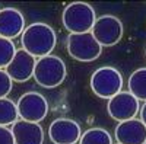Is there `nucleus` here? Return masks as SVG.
<instances>
[{"instance_id":"obj_1","label":"nucleus","mask_w":146,"mask_h":144,"mask_svg":"<svg viewBox=\"0 0 146 144\" xmlns=\"http://www.w3.org/2000/svg\"><path fill=\"white\" fill-rule=\"evenodd\" d=\"M22 50H25L35 58L50 55L57 44L56 31L44 22H34L28 25L21 35Z\"/></svg>"},{"instance_id":"obj_2","label":"nucleus","mask_w":146,"mask_h":144,"mask_svg":"<svg viewBox=\"0 0 146 144\" xmlns=\"http://www.w3.org/2000/svg\"><path fill=\"white\" fill-rule=\"evenodd\" d=\"M67 74V68L64 61L57 55H45L36 60L34 79L41 87L54 89L58 87L64 82Z\"/></svg>"},{"instance_id":"obj_3","label":"nucleus","mask_w":146,"mask_h":144,"mask_svg":"<svg viewBox=\"0 0 146 144\" xmlns=\"http://www.w3.org/2000/svg\"><path fill=\"white\" fill-rule=\"evenodd\" d=\"M96 20L95 10L89 3L73 2L63 10L62 22L70 34H86L91 32Z\"/></svg>"},{"instance_id":"obj_4","label":"nucleus","mask_w":146,"mask_h":144,"mask_svg":"<svg viewBox=\"0 0 146 144\" xmlns=\"http://www.w3.org/2000/svg\"><path fill=\"white\" fill-rule=\"evenodd\" d=\"M92 92L102 99H111L123 89V76L114 67H100L91 77Z\"/></svg>"},{"instance_id":"obj_5","label":"nucleus","mask_w":146,"mask_h":144,"mask_svg":"<svg viewBox=\"0 0 146 144\" xmlns=\"http://www.w3.org/2000/svg\"><path fill=\"white\" fill-rule=\"evenodd\" d=\"M67 53L78 61L91 63L101 55L102 47L96 42L91 32L70 34L67 37Z\"/></svg>"},{"instance_id":"obj_6","label":"nucleus","mask_w":146,"mask_h":144,"mask_svg":"<svg viewBox=\"0 0 146 144\" xmlns=\"http://www.w3.org/2000/svg\"><path fill=\"white\" fill-rule=\"evenodd\" d=\"M123 22L114 15H102L96 18L91 34L101 47H113L123 38Z\"/></svg>"},{"instance_id":"obj_7","label":"nucleus","mask_w":146,"mask_h":144,"mask_svg":"<svg viewBox=\"0 0 146 144\" xmlns=\"http://www.w3.org/2000/svg\"><path fill=\"white\" fill-rule=\"evenodd\" d=\"M18 114L22 121L36 122L40 124L45 119L48 114V102L44 96L38 92H27L23 93L16 102Z\"/></svg>"},{"instance_id":"obj_8","label":"nucleus","mask_w":146,"mask_h":144,"mask_svg":"<svg viewBox=\"0 0 146 144\" xmlns=\"http://www.w3.org/2000/svg\"><path fill=\"white\" fill-rule=\"evenodd\" d=\"M139 111H140V103L130 92L121 90L120 93L113 96L111 99H108L107 112L113 119L118 122L135 119Z\"/></svg>"},{"instance_id":"obj_9","label":"nucleus","mask_w":146,"mask_h":144,"mask_svg":"<svg viewBox=\"0 0 146 144\" xmlns=\"http://www.w3.org/2000/svg\"><path fill=\"white\" fill-rule=\"evenodd\" d=\"M80 135V125L70 118H57L48 127V137L54 144H76Z\"/></svg>"},{"instance_id":"obj_10","label":"nucleus","mask_w":146,"mask_h":144,"mask_svg":"<svg viewBox=\"0 0 146 144\" xmlns=\"http://www.w3.org/2000/svg\"><path fill=\"white\" fill-rule=\"evenodd\" d=\"M35 64H36L35 57H32L25 50H18L13 60L5 70L13 82L23 83V82H28L31 77H34Z\"/></svg>"},{"instance_id":"obj_11","label":"nucleus","mask_w":146,"mask_h":144,"mask_svg":"<svg viewBox=\"0 0 146 144\" xmlns=\"http://www.w3.org/2000/svg\"><path fill=\"white\" fill-rule=\"evenodd\" d=\"M25 18L22 12L15 7L0 9V37L15 39L25 31Z\"/></svg>"},{"instance_id":"obj_12","label":"nucleus","mask_w":146,"mask_h":144,"mask_svg":"<svg viewBox=\"0 0 146 144\" xmlns=\"http://www.w3.org/2000/svg\"><path fill=\"white\" fill-rule=\"evenodd\" d=\"M114 135L118 144H145L146 127L140 119H129L118 122L114 130Z\"/></svg>"},{"instance_id":"obj_13","label":"nucleus","mask_w":146,"mask_h":144,"mask_svg":"<svg viewBox=\"0 0 146 144\" xmlns=\"http://www.w3.org/2000/svg\"><path fill=\"white\" fill-rule=\"evenodd\" d=\"M12 134L15 138V144H42L44 143V130L36 122L16 121L12 125Z\"/></svg>"},{"instance_id":"obj_14","label":"nucleus","mask_w":146,"mask_h":144,"mask_svg":"<svg viewBox=\"0 0 146 144\" xmlns=\"http://www.w3.org/2000/svg\"><path fill=\"white\" fill-rule=\"evenodd\" d=\"M129 92L137 101L146 102V67L135 70L129 77Z\"/></svg>"},{"instance_id":"obj_15","label":"nucleus","mask_w":146,"mask_h":144,"mask_svg":"<svg viewBox=\"0 0 146 144\" xmlns=\"http://www.w3.org/2000/svg\"><path fill=\"white\" fill-rule=\"evenodd\" d=\"M16 121H19L16 103L7 98L0 99V127L13 125Z\"/></svg>"},{"instance_id":"obj_16","label":"nucleus","mask_w":146,"mask_h":144,"mask_svg":"<svg viewBox=\"0 0 146 144\" xmlns=\"http://www.w3.org/2000/svg\"><path fill=\"white\" fill-rule=\"evenodd\" d=\"M79 144H113V138L107 130L95 127L82 133Z\"/></svg>"},{"instance_id":"obj_17","label":"nucleus","mask_w":146,"mask_h":144,"mask_svg":"<svg viewBox=\"0 0 146 144\" xmlns=\"http://www.w3.org/2000/svg\"><path fill=\"white\" fill-rule=\"evenodd\" d=\"M16 51L18 50H16L13 41L0 37V68L5 70L10 64V61L13 60Z\"/></svg>"},{"instance_id":"obj_18","label":"nucleus","mask_w":146,"mask_h":144,"mask_svg":"<svg viewBox=\"0 0 146 144\" xmlns=\"http://www.w3.org/2000/svg\"><path fill=\"white\" fill-rule=\"evenodd\" d=\"M13 87V80L6 73V70L0 68V99L7 98V95L12 92Z\"/></svg>"},{"instance_id":"obj_19","label":"nucleus","mask_w":146,"mask_h":144,"mask_svg":"<svg viewBox=\"0 0 146 144\" xmlns=\"http://www.w3.org/2000/svg\"><path fill=\"white\" fill-rule=\"evenodd\" d=\"M0 144H15V138L10 128L0 127Z\"/></svg>"},{"instance_id":"obj_20","label":"nucleus","mask_w":146,"mask_h":144,"mask_svg":"<svg viewBox=\"0 0 146 144\" xmlns=\"http://www.w3.org/2000/svg\"><path fill=\"white\" fill-rule=\"evenodd\" d=\"M139 114H140V121L145 124V127H146V102L143 103V106L140 108V111H139Z\"/></svg>"},{"instance_id":"obj_21","label":"nucleus","mask_w":146,"mask_h":144,"mask_svg":"<svg viewBox=\"0 0 146 144\" xmlns=\"http://www.w3.org/2000/svg\"><path fill=\"white\" fill-rule=\"evenodd\" d=\"M145 55H146V50H145Z\"/></svg>"},{"instance_id":"obj_22","label":"nucleus","mask_w":146,"mask_h":144,"mask_svg":"<svg viewBox=\"0 0 146 144\" xmlns=\"http://www.w3.org/2000/svg\"><path fill=\"white\" fill-rule=\"evenodd\" d=\"M145 144H146V143H145Z\"/></svg>"}]
</instances>
